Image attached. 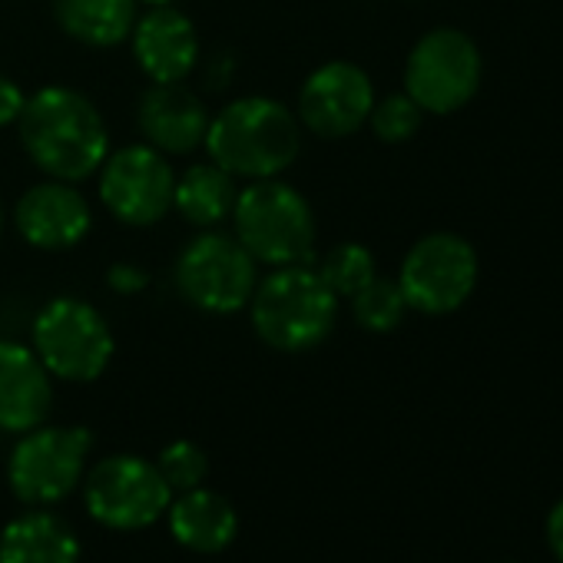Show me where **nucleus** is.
<instances>
[{
    "label": "nucleus",
    "mask_w": 563,
    "mask_h": 563,
    "mask_svg": "<svg viewBox=\"0 0 563 563\" xmlns=\"http://www.w3.org/2000/svg\"><path fill=\"white\" fill-rule=\"evenodd\" d=\"M507 563H514V560H507Z\"/></svg>",
    "instance_id": "30"
},
{
    "label": "nucleus",
    "mask_w": 563,
    "mask_h": 563,
    "mask_svg": "<svg viewBox=\"0 0 563 563\" xmlns=\"http://www.w3.org/2000/svg\"><path fill=\"white\" fill-rule=\"evenodd\" d=\"M84 500L97 523L110 530H143L169 510L173 490L156 464L136 454H117L87 474Z\"/></svg>",
    "instance_id": "8"
},
{
    "label": "nucleus",
    "mask_w": 563,
    "mask_h": 563,
    "mask_svg": "<svg viewBox=\"0 0 563 563\" xmlns=\"http://www.w3.org/2000/svg\"><path fill=\"white\" fill-rule=\"evenodd\" d=\"M90 431L84 428H31L11 451L8 481L27 504H57L84 481Z\"/></svg>",
    "instance_id": "9"
},
{
    "label": "nucleus",
    "mask_w": 563,
    "mask_h": 563,
    "mask_svg": "<svg viewBox=\"0 0 563 563\" xmlns=\"http://www.w3.org/2000/svg\"><path fill=\"white\" fill-rule=\"evenodd\" d=\"M60 27L90 47H113L133 34L136 0H57Z\"/></svg>",
    "instance_id": "19"
},
{
    "label": "nucleus",
    "mask_w": 563,
    "mask_h": 563,
    "mask_svg": "<svg viewBox=\"0 0 563 563\" xmlns=\"http://www.w3.org/2000/svg\"><path fill=\"white\" fill-rule=\"evenodd\" d=\"M173 189L176 176L153 146H126L103 159L100 196L107 209L130 225H150L163 219L173 206Z\"/></svg>",
    "instance_id": "11"
},
{
    "label": "nucleus",
    "mask_w": 563,
    "mask_h": 563,
    "mask_svg": "<svg viewBox=\"0 0 563 563\" xmlns=\"http://www.w3.org/2000/svg\"><path fill=\"white\" fill-rule=\"evenodd\" d=\"M77 533L54 514H24L0 533V563H77Z\"/></svg>",
    "instance_id": "18"
},
{
    "label": "nucleus",
    "mask_w": 563,
    "mask_h": 563,
    "mask_svg": "<svg viewBox=\"0 0 563 563\" xmlns=\"http://www.w3.org/2000/svg\"><path fill=\"white\" fill-rule=\"evenodd\" d=\"M421 117H424V110L408 93L385 97L368 113L375 136L385 140V143H405V140H411L421 130Z\"/></svg>",
    "instance_id": "24"
},
{
    "label": "nucleus",
    "mask_w": 563,
    "mask_h": 563,
    "mask_svg": "<svg viewBox=\"0 0 563 563\" xmlns=\"http://www.w3.org/2000/svg\"><path fill=\"white\" fill-rule=\"evenodd\" d=\"M107 282H110V289H117L120 296H133V292L146 289V272L136 265H113Z\"/></svg>",
    "instance_id": "25"
},
{
    "label": "nucleus",
    "mask_w": 563,
    "mask_h": 563,
    "mask_svg": "<svg viewBox=\"0 0 563 563\" xmlns=\"http://www.w3.org/2000/svg\"><path fill=\"white\" fill-rule=\"evenodd\" d=\"M146 4H156L159 8V4H169V0H146Z\"/></svg>",
    "instance_id": "28"
},
{
    "label": "nucleus",
    "mask_w": 563,
    "mask_h": 563,
    "mask_svg": "<svg viewBox=\"0 0 563 563\" xmlns=\"http://www.w3.org/2000/svg\"><path fill=\"white\" fill-rule=\"evenodd\" d=\"M140 130L153 150L189 153L206 140L209 113L196 93L179 84H156L140 100Z\"/></svg>",
    "instance_id": "16"
},
{
    "label": "nucleus",
    "mask_w": 563,
    "mask_h": 563,
    "mask_svg": "<svg viewBox=\"0 0 563 563\" xmlns=\"http://www.w3.org/2000/svg\"><path fill=\"white\" fill-rule=\"evenodd\" d=\"M235 235L252 258L272 265H299L312 258L316 216L306 196L286 183L258 179L235 196Z\"/></svg>",
    "instance_id": "4"
},
{
    "label": "nucleus",
    "mask_w": 563,
    "mask_h": 563,
    "mask_svg": "<svg viewBox=\"0 0 563 563\" xmlns=\"http://www.w3.org/2000/svg\"><path fill=\"white\" fill-rule=\"evenodd\" d=\"M339 316V296L319 268L278 265L252 292V325L258 339L278 352H309L329 339Z\"/></svg>",
    "instance_id": "3"
},
{
    "label": "nucleus",
    "mask_w": 563,
    "mask_h": 563,
    "mask_svg": "<svg viewBox=\"0 0 563 563\" xmlns=\"http://www.w3.org/2000/svg\"><path fill=\"white\" fill-rule=\"evenodd\" d=\"M34 352L51 375L64 382H93L113 358V335L93 306L57 299L34 322Z\"/></svg>",
    "instance_id": "5"
},
{
    "label": "nucleus",
    "mask_w": 563,
    "mask_h": 563,
    "mask_svg": "<svg viewBox=\"0 0 563 563\" xmlns=\"http://www.w3.org/2000/svg\"><path fill=\"white\" fill-rule=\"evenodd\" d=\"M235 183L232 173H225L216 163H199L189 166L173 189V206L183 212L186 222L192 225H216L225 216H232L235 206Z\"/></svg>",
    "instance_id": "20"
},
{
    "label": "nucleus",
    "mask_w": 563,
    "mask_h": 563,
    "mask_svg": "<svg viewBox=\"0 0 563 563\" xmlns=\"http://www.w3.org/2000/svg\"><path fill=\"white\" fill-rule=\"evenodd\" d=\"M169 530L183 547L196 553H219L235 540L239 517L222 494L192 487L169 504Z\"/></svg>",
    "instance_id": "17"
},
{
    "label": "nucleus",
    "mask_w": 563,
    "mask_h": 563,
    "mask_svg": "<svg viewBox=\"0 0 563 563\" xmlns=\"http://www.w3.org/2000/svg\"><path fill=\"white\" fill-rule=\"evenodd\" d=\"M179 292L206 312H235L255 292V258L222 232L192 239L176 262Z\"/></svg>",
    "instance_id": "10"
},
{
    "label": "nucleus",
    "mask_w": 563,
    "mask_h": 563,
    "mask_svg": "<svg viewBox=\"0 0 563 563\" xmlns=\"http://www.w3.org/2000/svg\"><path fill=\"white\" fill-rule=\"evenodd\" d=\"M352 312H355L362 329H368V332H391V329L401 325V319L408 312V299H405L398 282L375 275L365 289H358L352 296Z\"/></svg>",
    "instance_id": "21"
},
{
    "label": "nucleus",
    "mask_w": 563,
    "mask_h": 563,
    "mask_svg": "<svg viewBox=\"0 0 563 563\" xmlns=\"http://www.w3.org/2000/svg\"><path fill=\"white\" fill-rule=\"evenodd\" d=\"M18 123L27 153L54 179H84L107 159V123L100 110L77 90L47 87L34 93L24 100Z\"/></svg>",
    "instance_id": "1"
},
{
    "label": "nucleus",
    "mask_w": 563,
    "mask_h": 563,
    "mask_svg": "<svg viewBox=\"0 0 563 563\" xmlns=\"http://www.w3.org/2000/svg\"><path fill=\"white\" fill-rule=\"evenodd\" d=\"M372 107H375V87L368 74L345 60L319 67L299 93L302 123L329 140L355 133L368 120Z\"/></svg>",
    "instance_id": "12"
},
{
    "label": "nucleus",
    "mask_w": 563,
    "mask_h": 563,
    "mask_svg": "<svg viewBox=\"0 0 563 563\" xmlns=\"http://www.w3.org/2000/svg\"><path fill=\"white\" fill-rule=\"evenodd\" d=\"M398 286L408 299V309L448 316L461 309L477 286V252L454 232H431L405 255Z\"/></svg>",
    "instance_id": "6"
},
{
    "label": "nucleus",
    "mask_w": 563,
    "mask_h": 563,
    "mask_svg": "<svg viewBox=\"0 0 563 563\" xmlns=\"http://www.w3.org/2000/svg\"><path fill=\"white\" fill-rule=\"evenodd\" d=\"M24 110V93L14 80L8 77H0V126H8L21 117Z\"/></svg>",
    "instance_id": "26"
},
{
    "label": "nucleus",
    "mask_w": 563,
    "mask_h": 563,
    "mask_svg": "<svg viewBox=\"0 0 563 563\" xmlns=\"http://www.w3.org/2000/svg\"><path fill=\"white\" fill-rule=\"evenodd\" d=\"M51 372L18 342H0V428L4 431H31L41 428L51 415Z\"/></svg>",
    "instance_id": "14"
},
{
    "label": "nucleus",
    "mask_w": 563,
    "mask_h": 563,
    "mask_svg": "<svg viewBox=\"0 0 563 563\" xmlns=\"http://www.w3.org/2000/svg\"><path fill=\"white\" fill-rule=\"evenodd\" d=\"M133 54L153 84H179L199 57L196 27L186 14L159 4L133 24Z\"/></svg>",
    "instance_id": "15"
},
{
    "label": "nucleus",
    "mask_w": 563,
    "mask_h": 563,
    "mask_svg": "<svg viewBox=\"0 0 563 563\" xmlns=\"http://www.w3.org/2000/svg\"><path fill=\"white\" fill-rule=\"evenodd\" d=\"M14 219L21 235L37 249H70L90 232V206L64 179L27 189Z\"/></svg>",
    "instance_id": "13"
},
{
    "label": "nucleus",
    "mask_w": 563,
    "mask_h": 563,
    "mask_svg": "<svg viewBox=\"0 0 563 563\" xmlns=\"http://www.w3.org/2000/svg\"><path fill=\"white\" fill-rule=\"evenodd\" d=\"M166 487L173 494H183V490H192V487H202L206 474H209V461H206V451L192 441H173L169 448H163L159 461H156Z\"/></svg>",
    "instance_id": "23"
},
{
    "label": "nucleus",
    "mask_w": 563,
    "mask_h": 563,
    "mask_svg": "<svg viewBox=\"0 0 563 563\" xmlns=\"http://www.w3.org/2000/svg\"><path fill=\"white\" fill-rule=\"evenodd\" d=\"M325 286L342 299V296H355L358 289H365L368 282L375 278V255L358 245V242H345L339 249H332L325 258H322V268H319Z\"/></svg>",
    "instance_id": "22"
},
{
    "label": "nucleus",
    "mask_w": 563,
    "mask_h": 563,
    "mask_svg": "<svg viewBox=\"0 0 563 563\" xmlns=\"http://www.w3.org/2000/svg\"><path fill=\"white\" fill-rule=\"evenodd\" d=\"M481 70L477 44L454 27H438L415 44L405 87L424 113H454L477 93Z\"/></svg>",
    "instance_id": "7"
},
{
    "label": "nucleus",
    "mask_w": 563,
    "mask_h": 563,
    "mask_svg": "<svg viewBox=\"0 0 563 563\" xmlns=\"http://www.w3.org/2000/svg\"><path fill=\"white\" fill-rule=\"evenodd\" d=\"M547 543L553 550V556L563 563V497L553 504V510L547 514Z\"/></svg>",
    "instance_id": "27"
},
{
    "label": "nucleus",
    "mask_w": 563,
    "mask_h": 563,
    "mask_svg": "<svg viewBox=\"0 0 563 563\" xmlns=\"http://www.w3.org/2000/svg\"><path fill=\"white\" fill-rule=\"evenodd\" d=\"M0 229H4V209H0Z\"/></svg>",
    "instance_id": "29"
},
{
    "label": "nucleus",
    "mask_w": 563,
    "mask_h": 563,
    "mask_svg": "<svg viewBox=\"0 0 563 563\" xmlns=\"http://www.w3.org/2000/svg\"><path fill=\"white\" fill-rule=\"evenodd\" d=\"M206 150L232 176L272 179L299 156V123L289 107L265 97L229 103L206 130Z\"/></svg>",
    "instance_id": "2"
}]
</instances>
